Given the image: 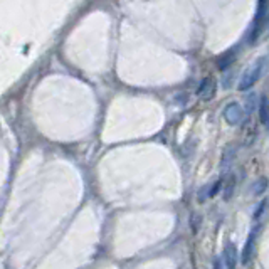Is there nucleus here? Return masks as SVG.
I'll return each instance as SVG.
<instances>
[{"label": "nucleus", "mask_w": 269, "mask_h": 269, "mask_svg": "<svg viewBox=\"0 0 269 269\" xmlns=\"http://www.w3.org/2000/svg\"><path fill=\"white\" fill-rule=\"evenodd\" d=\"M262 66H264V59H259V61L252 62L251 66L244 71L241 81H239V86H237L239 91H247L249 88L254 86V83H256L259 79V76H261Z\"/></svg>", "instance_id": "obj_1"}, {"label": "nucleus", "mask_w": 269, "mask_h": 269, "mask_svg": "<svg viewBox=\"0 0 269 269\" xmlns=\"http://www.w3.org/2000/svg\"><path fill=\"white\" fill-rule=\"evenodd\" d=\"M224 118L229 124H237L242 119V108L237 103L227 104L226 109H224Z\"/></svg>", "instance_id": "obj_2"}, {"label": "nucleus", "mask_w": 269, "mask_h": 269, "mask_svg": "<svg viewBox=\"0 0 269 269\" xmlns=\"http://www.w3.org/2000/svg\"><path fill=\"white\" fill-rule=\"evenodd\" d=\"M214 93H216V84H214V79L212 78H206L200 83L198 89H197L198 98H202L204 101H209V99H212Z\"/></svg>", "instance_id": "obj_3"}, {"label": "nucleus", "mask_w": 269, "mask_h": 269, "mask_svg": "<svg viewBox=\"0 0 269 269\" xmlns=\"http://www.w3.org/2000/svg\"><path fill=\"white\" fill-rule=\"evenodd\" d=\"M237 261H239V254L237 249L234 244H226V249H224V262H226L227 269H236L237 267Z\"/></svg>", "instance_id": "obj_4"}, {"label": "nucleus", "mask_w": 269, "mask_h": 269, "mask_svg": "<svg viewBox=\"0 0 269 269\" xmlns=\"http://www.w3.org/2000/svg\"><path fill=\"white\" fill-rule=\"evenodd\" d=\"M254 236H256V229L249 234L247 237V242L246 246H244V251H242V256H241V261H242V266H247L249 262H251L252 259V247H254Z\"/></svg>", "instance_id": "obj_5"}, {"label": "nucleus", "mask_w": 269, "mask_h": 269, "mask_svg": "<svg viewBox=\"0 0 269 269\" xmlns=\"http://www.w3.org/2000/svg\"><path fill=\"white\" fill-rule=\"evenodd\" d=\"M259 119L264 126H269V104L266 98H262L261 104H259Z\"/></svg>", "instance_id": "obj_6"}, {"label": "nucleus", "mask_w": 269, "mask_h": 269, "mask_svg": "<svg viewBox=\"0 0 269 269\" xmlns=\"http://www.w3.org/2000/svg\"><path fill=\"white\" fill-rule=\"evenodd\" d=\"M267 178L266 177H262V178H259V180L256 182V187H254V195L256 197H261L264 195V192L267 190Z\"/></svg>", "instance_id": "obj_7"}, {"label": "nucleus", "mask_w": 269, "mask_h": 269, "mask_svg": "<svg viewBox=\"0 0 269 269\" xmlns=\"http://www.w3.org/2000/svg\"><path fill=\"white\" fill-rule=\"evenodd\" d=\"M221 188H222V180H217V182H214L211 187H209V190H207V195L209 198H212V197H216L219 192H221Z\"/></svg>", "instance_id": "obj_8"}, {"label": "nucleus", "mask_w": 269, "mask_h": 269, "mask_svg": "<svg viewBox=\"0 0 269 269\" xmlns=\"http://www.w3.org/2000/svg\"><path fill=\"white\" fill-rule=\"evenodd\" d=\"M266 204H267V200H266V198H262V200L259 202V206H257L256 209H254V214H252V219H254V221H257V219L264 214V209H266Z\"/></svg>", "instance_id": "obj_9"}, {"label": "nucleus", "mask_w": 269, "mask_h": 269, "mask_svg": "<svg viewBox=\"0 0 269 269\" xmlns=\"http://www.w3.org/2000/svg\"><path fill=\"white\" fill-rule=\"evenodd\" d=\"M264 12H266V0H259V7H257V14H256L257 22H261L264 19Z\"/></svg>", "instance_id": "obj_10"}, {"label": "nucleus", "mask_w": 269, "mask_h": 269, "mask_svg": "<svg viewBox=\"0 0 269 269\" xmlns=\"http://www.w3.org/2000/svg\"><path fill=\"white\" fill-rule=\"evenodd\" d=\"M232 190H234V178H231V182H229V185H227V188H226V192H224V200H231Z\"/></svg>", "instance_id": "obj_11"}, {"label": "nucleus", "mask_w": 269, "mask_h": 269, "mask_svg": "<svg viewBox=\"0 0 269 269\" xmlns=\"http://www.w3.org/2000/svg\"><path fill=\"white\" fill-rule=\"evenodd\" d=\"M198 222H200V219H198L197 216H193V217H192V231H193V232H197V226H198Z\"/></svg>", "instance_id": "obj_12"}, {"label": "nucleus", "mask_w": 269, "mask_h": 269, "mask_svg": "<svg viewBox=\"0 0 269 269\" xmlns=\"http://www.w3.org/2000/svg\"><path fill=\"white\" fill-rule=\"evenodd\" d=\"M214 269H221V261H219V259L214 261Z\"/></svg>", "instance_id": "obj_13"}]
</instances>
